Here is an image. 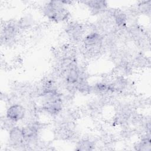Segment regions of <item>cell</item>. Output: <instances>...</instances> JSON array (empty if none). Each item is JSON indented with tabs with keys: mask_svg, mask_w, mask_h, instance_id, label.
Wrapping results in <instances>:
<instances>
[{
	"mask_svg": "<svg viewBox=\"0 0 151 151\" xmlns=\"http://www.w3.org/2000/svg\"><path fill=\"white\" fill-rule=\"evenodd\" d=\"M19 28L17 24L8 23L4 25L1 32V41L8 43L14 40L18 34Z\"/></svg>",
	"mask_w": 151,
	"mask_h": 151,
	"instance_id": "obj_6",
	"label": "cell"
},
{
	"mask_svg": "<svg viewBox=\"0 0 151 151\" xmlns=\"http://www.w3.org/2000/svg\"><path fill=\"white\" fill-rule=\"evenodd\" d=\"M94 146L93 142L89 139H82L77 145V150H91Z\"/></svg>",
	"mask_w": 151,
	"mask_h": 151,
	"instance_id": "obj_11",
	"label": "cell"
},
{
	"mask_svg": "<svg viewBox=\"0 0 151 151\" xmlns=\"http://www.w3.org/2000/svg\"><path fill=\"white\" fill-rule=\"evenodd\" d=\"M9 140L15 146H21L24 143L22 128L15 126L9 131Z\"/></svg>",
	"mask_w": 151,
	"mask_h": 151,
	"instance_id": "obj_8",
	"label": "cell"
},
{
	"mask_svg": "<svg viewBox=\"0 0 151 151\" xmlns=\"http://www.w3.org/2000/svg\"><path fill=\"white\" fill-rule=\"evenodd\" d=\"M103 44V37L97 31H91L84 37L83 47L87 54H94L100 52Z\"/></svg>",
	"mask_w": 151,
	"mask_h": 151,
	"instance_id": "obj_2",
	"label": "cell"
},
{
	"mask_svg": "<svg viewBox=\"0 0 151 151\" xmlns=\"http://www.w3.org/2000/svg\"><path fill=\"white\" fill-rule=\"evenodd\" d=\"M27 110L25 107L20 104H11L6 110L5 116L17 123L23 120L26 116Z\"/></svg>",
	"mask_w": 151,
	"mask_h": 151,
	"instance_id": "obj_5",
	"label": "cell"
},
{
	"mask_svg": "<svg viewBox=\"0 0 151 151\" xmlns=\"http://www.w3.org/2000/svg\"><path fill=\"white\" fill-rule=\"evenodd\" d=\"M42 110L51 116H57L63 109L61 96H56L42 100Z\"/></svg>",
	"mask_w": 151,
	"mask_h": 151,
	"instance_id": "obj_3",
	"label": "cell"
},
{
	"mask_svg": "<svg viewBox=\"0 0 151 151\" xmlns=\"http://www.w3.org/2000/svg\"><path fill=\"white\" fill-rule=\"evenodd\" d=\"M94 14L104 13L107 9V2L105 1H87L83 2Z\"/></svg>",
	"mask_w": 151,
	"mask_h": 151,
	"instance_id": "obj_7",
	"label": "cell"
},
{
	"mask_svg": "<svg viewBox=\"0 0 151 151\" xmlns=\"http://www.w3.org/2000/svg\"><path fill=\"white\" fill-rule=\"evenodd\" d=\"M150 1L140 2L137 6V10L143 14H149L150 12Z\"/></svg>",
	"mask_w": 151,
	"mask_h": 151,
	"instance_id": "obj_12",
	"label": "cell"
},
{
	"mask_svg": "<svg viewBox=\"0 0 151 151\" xmlns=\"http://www.w3.org/2000/svg\"><path fill=\"white\" fill-rule=\"evenodd\" d=\"M65 28L66 34L71 40L76 42L81 40L83 41L85 29L81 24L71 22L67 25Z\"/></svg>",
	"mask_w": 151,
	"mask_h": 151,
	"instance_id": "obj_4",
	"label": "cell"
},
{
	"mask_svg": "<svg viewBox=\"0 0 151 151\" xmlns=\"http://www.w3.org/2000/svg\"><path fill=\"white\" fill-rule=\"evenodd\" d=\"M115 25L119 28H124L127 24V14L120 9H116L110 12Z\"/></svg>",
	"mask_w": 151,
	"mask_h": 151,
	"instance_id": "obj_9",
	"label": "cell"
},
{
	"mask_svg": "<svg viewBox=\"0 0 151 151\" xmlns=\"http://www.w3.org/2000/svg\"><path fill=\"white\" fill-rule=\"evenodd\" d=\"M65 5L61 1H50L44 5L43 13L52 22L59 23L65 21L70 14Z\"/></svg>",
	"mask_w": 151,
	"mask_h": 151,
	"instance_id": "obj_1",
	"label": "cell"
},
{
	"mask_svg": "<svg viewBox=\"0 0 151 151\" xmlns=\"http://www.w3.org/2000/svg\"><path fill=\"white\" fill-rule=\"evenodd\" d=\"M137 150H150V140L149 136L146 135L134 146Z\"/></svg>",
	"mask_w": 151,
	"mask_h": 151,
	"instance_id": "obj_10",
	"label": "cell"
},
{
	"mask_svg": "<svg viewBox=\"0 0 151 151\" xmlns=\"http://www.w3.org/2000/svg\"><path fill=\"white\" fill-rule=\"evenodd\" d=\"M32 21L33 20L30 17H24L20 19V20L17 23V25L19 29H27L32 25Z\"/></svg>",
	"mask_w": 151,
	"mask_h": 151,
	"instance_id": "obj_13",
	"label": "cell"
}]
</instances>
